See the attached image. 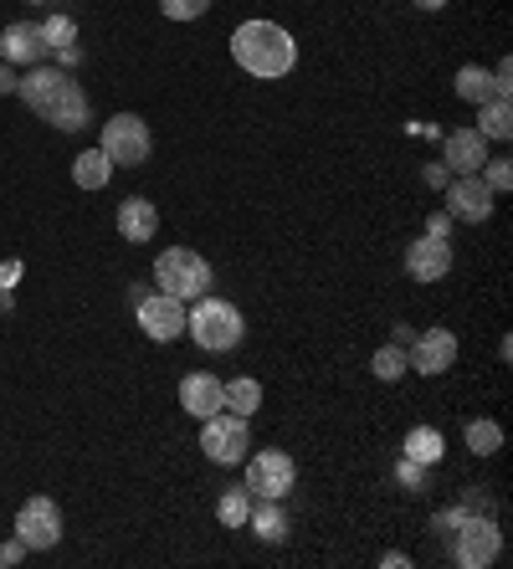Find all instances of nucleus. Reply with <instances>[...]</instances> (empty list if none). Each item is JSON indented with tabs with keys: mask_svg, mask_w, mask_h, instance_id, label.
I'll list each match as a JSON object with an SVG mask.
<instances>
[{
	"mask_svg": "<svg viewBox=\"0 0 513 569\" xmlns=\"http://www.w3.org/2000/svg\"><path fill=\"white\" fill-rule=\"evenodd\" d=\"M16 98H21L27 108H37L52 129H72V133H78L82 123H88V93L67 78L62 67H41V62L27 67V72L16 78Z\"/></svg>",
	"mask_w": 513,
	"mask_h": 569,
	"instance_id": "1",
	"label": "nucleus"
},
{
	"mask_svg": "<svg viewBox=\"0 0 513 569\" xmlns=\"http://www.w3.org/2000/svg\"><path fill=\"white\" fill-rule=\"evenodd\" d=\"M231 57H237V67L247 78L277 82V78H288L293 62H298V41L277 27V21H241L231 31Z\"/></svg>",
	"mask_w": 513,
	"mask_h": 569,
	"instance_id": "2",
	"label": "nucleus"
},
{
	"mask_svg": "<svg viewBox=\"0 0 513 569\" xmlns=\"http://www.w3.org/2000/svg\"><path fill=\"white\" fill-rule=\"evenodd\" d=\"M185 333H190L200 349H211V355H226V349L241 345L247 323H241L237 303H226V298H211V292H200L196 308H185Z\"/></svg>",
	"mask_w": 513,
	"mask_h": 569,
	"instance_id": "3",
	"label": "nucleus"
},
{
	"mask_svg": "<svg viewBox=\"0 0 513 569\" xmlns=\"http://www.w3.org/2000/svg\"><path fill=\"white\" fill-rule=\"evenodd\" d=\"M155 282L159 292H170L180 303H196L200 292H211V262L190 247H170V252L155 257Z\"/></svg>",
	"mask_w": 513,
	"mask_h": 569,
	"instance_id": "4",
	"label": "nucleus"
},
{
	"mask_svg": "<svg viewBox=\"0 0 513 569\" xmlns=\"http://www.w3.org/2000/svg\"><path fill=\"white\" fill-rule=\"evenodd\" d=\"M200 451H206L211 462H221V467L247 462V451H251L247 416H231V411L206 416V421H200Z\"/></svg>",
	"mask_w": 513,
	"mask_h": 569,
	"instance_id": "5",
	"label": "nucleus"
},
{
	"mask_svg": "<svg viewBox=\"0 0 513 569\" xmlns=\"http://www.w3.org/2000/svg\"><path fill=\"white\" fill-rule=\"evenodd\" d=\"M98 149L108 154L114 170H134V164H145L149 159L155 139H149V123L139 119V113H114V119L103 123V144Z\"/></svg>",
	"mask_w": 513,
	"mask_h": 569,
	"instance_id": "6",
	"label": "nucleus"
},
{
	"mask_svg": "<svg viewBox=\"0 0 513 569\" xmlns=\"http://www.w3.org/2000/svg\"><path fill=\"white\" fill-rule=\"evenodd\" d=\"M452 543H457V565L462 569H487L493 559L503 555L499 518H493V513H467L457 523V533H452Z\"/></svg>",
	"mask_w": 513,
	"mask_h": 569,
	"instance_id": "7",
	"label": "nucleus"
},
{
	"mask_svg": "<svg viewBox=\"0 0 513 569\" xmlns=\"http://www.w3.org/2000/svg\"><path fill=\"white\" fill-rule=\"evenodd\" d=\"M293 482H298V467H293L288 451H257V457H247V492L251 498H288Z\"/></svg>",
	"mask_w": 513,
	"mask_h": 569,
	"instance_id": "8",
	"label": "nucleus"
},
{
	"mask_svg": "<svg viewBox=\"0 0 513 569\" xmlns=\"http://www.w3.org/2000/svg\"><path fill=\"white\" fill-rule=\"evenodd\" d=\"M16 539L27 549H52L62 539V508L52 498H27L21 513H16Z\"/></svg>",
	"mask_w": 513,
	"mask_h": 569,
	"instance_id": "9",
	"label": "nucleus"
},
{
	"mask_svg": "<svg viewBox=\"0 0 513 569\" xmlns=\"http://www.w3.org/2000/svg\"><path fill=\"white\" fill-rule=\"evenodd\" d=\"M493 190L483 186V174H457L447 180V216L452 221H467V226H483L493 216Z\"/></svg>",
	"mask_w": 513,
	"mask_h": 569,
	"instance_id": "10",
	"label": "nucleus"
},
{
	"mask_svg": "<svg viewBox=\"0 0 513 569\" xmlns=\"http://www.w3.org/2000/svg\"><path fill=\"white\" fill-rule=\"evenodd\" d=\"M185 308H190V303L170 298V292L139 298V329H145L155 345H170V339H180V333H185Z\"/></svg>",
	"mask_w": 513,
	"mask_h": 569,
	"instance_id": "11",
	"label": "nucleus"
},
{
	"mask_svg": "<svg viewBox=\"0 0 513 569\" xmlns=\"http://www.w3.org/2000/svg\"><path fill=\"white\" fill-rule=\"evenodd\" d=\"M411 370L416 375H447L457 365V333L452 329H426L411 339Z\"/></svg>",
	"mask_w": 513,
	"mask_h": 569,
	"instance_id": "12",
	"label": "nucleus"
},
{
	"mask_svg": "<svg viewBox=\"0 0 513 569\" xmlns=\"http://www.w3.org/2000/svg\"><path fill=\"white\" fill-rule=\"evenodd\" d=\"M406 272L416 282H442L452 272V241L447 237H432V231H426V237H416L406 247Z\"/></svg>",
	"mask_w": 513,
	"mask_h": 569,
	"instance_id": "13",
	"label": "nucleus"
},
{
	"mask_svg": "<svg viewBox=\"0 0 513 569\" xmlns=\"http://www.w3.org/2000/svg\"><path fill=\"white\" fill-rule=\"evenodd\" d=\"M47 57V41H41V27L37 21H11L0 31V62L11 67H37Z\"/></svg>",
	"mask_w": 513,
	"mask_h": 569,
	"instance_id": "14",
	"label": "nucleus"
},
{
	"mask_svg": "<svg viewBox=\"0 0 513 569\" xmlns=\"http://www.w3.org/2000/svg\"><path fill=\"white\" fill-rule=\"evenodd\" d=\"M221 385H226V380H216V375H206V370L185 375V380H180V406H185V411H190V416H196V421H206V416L226 411Z\"/></svg>",
	"mask_w": 513,
	"mask_h": 569,
	"instance_id": "15",
	"label": "nucleus"
},
{
	"mask_svg": "<svg viewBox=\"0 0 513 569\" xmlns=\"http://www.w3.org/2000/svg\"><path fill=\"white\" fill-rule=\"evenodd\" d=\"M442 159H447L452 174H477L487 159V139L477 129H452L447 144H442Z\"/></svg>",
	"mask_w": 513,
	"mask_h": 569,
	"instance_id": "16",
	"label": "nucleus"
},
{
	"mask_svg": "<svg viewBox=\"0 0 513 569\" xmlns=\"http://www.w3.org/2000/svg\"><path fill=\"white\" fill-rule=\"evenodd\" d=\"M155 231H159L155 200H145V196H129V200H124V206H119V237L134 241V247H145V241H155Z\"/></svg>",
	"mask_w": 513,
	"mask_h": 569,
	"instance_id": "17",
	"label": "nucleus"
},
{
	"mask_svg": "<svg viewBox=\"0 0 513 569\" xmlns=\"http://www.w3.org/2000/svg\"><path fill=\"white\" fill-rule=\"evenodd\" d=\"M247 523L257 529V539H267V543L288 539V513H283V503H277V498H251Z\"/></svg>",
	"mask_w": 513,
	"mask_h": 569,
	"instance_id": "18",
	"label": "nucleus"
},
{
	"mask_svg": "<svg viewBox=\"0 0 513 569\" xmlns=\"http://www.w3.org/2000/svg\"><path fill=\"white\" fill-rule=\"evenodd\" d=\"M442 451H447V437H442L436 426H411V431H406V447H401V457H411V462L432 467V462H442Z\"/></svg>",
	"mask_w": 513,
	"mask_h": 569,
	"instance_id": "19",
	"label": "nucleus"
},
{
	"mask_svg": "<svg viewBox=\"0 0 513 569\" xmlns=\"http://www.w3.org/2000/svg\"><path fill=\"white\" fill-rule=\"evenodd\" d=\"M108 180H114V164H108L103 149H82V154L72 159V186L78 190H103Z\"/></svg>",
	"mask_w": 513,
	"mask_h": 569,
	"instance_id": "20",
	"label": "nucleus"
},
{
	"mask_svg": "<svg viewBox=\"0 0 513 569\" xmlns=\"http://www.w3.org/2000/svg\"><path fill=\"white\" fill-rule=\"evenodd\" d=\"M457 98H462V103H473V108H483L487 98H499V82H493V72H487V67L467 62L457 72Z\"/></svg>",
	"mask_w": 513,
	"mask_h": 569,
	"instance_id": "21",
	"label": "nucleus"
},
{
	"mask_svg": "<svg viewBox=\"0 0 513 569\" xmlns=\"http://www.w3.org/2000/svg\"><path fill=\"white\" fill-rule=\"evenodd\" d=\"M477 133H483L487 144H493V139H509L513 133V108H509V98H487L483 108H477Z\"/></svg>",
	"mask_w": 513,
	"mask_h": 569,
	"instance_id": "22",
	"label": "nucleus"
},
{
	"mask_svg": "<svg viewBox=\"0 0 513 569\" xmlns=\"http://www.w3.org/2000/svg\"><path fill=\"white\" fill-rule=\"evenodd\" d=\"M221 396H226V411L231 416H257L263 411V385L257 380H231V385H221Z\"/></svg>",
	"mask_w": 513,
	"mask_h": 569,
	"instance_id": "23",
	"label": "nucleus"
},
{
	"mask_svg": "<svg viewBox=\"0 0 513 569\" xmlns=\"http://www.w3.org/2000/svg\"><path fill=\"white\" fill-rule=\"evenodd\" d=\"M467 451H473V457H499L503 426L499 421H467Z\"/></svg>",
	"mask_w": 513,
	"mask_h": 569,
	"instance_id": "24",
	"label": "nucleus"
},
{
	"mask_svg": "<svg viewBox=\"0 0 513 569\" xmlns=\"http://www.w3.org/2000/svg\"><path fill=\"white\" fill-rule=\"evenodd\" d=\"M247 513H251V492H247V488L221 492V503H216V518H221L226 529H247Z\"/></svg>",
	"mask_w": 513,
	"mask_h": 569,
	"instance_id": "25",
	"label": "nucleus"
},
{
	"mask_svg": "<svg viewBox=\"0 0 513 569\" xmlns=\"http://www.w3.org/2000/svg\"><path fill=\"white\" fill-rule=\"evenodd\" d=\"M369 370H375V380H401V375L411 370V359H406V349L401 345H385V349H375V359H369Z\"/></svg>",
	"mask_w": 513,
	"mask_h": 569,
	"instance_id": "26",
	"label": "nucleus"
},
{
	"mask_svg": "<svg viewBox=\"0 0 513 569\" xmlns=\"http://www.w3.org/2000/svg\"><path fill=\"white\" fill-rule=\"evenodd\" d=\"M37 27H41L47 52H57V47H72V41H78V21H72V16H47V21H37Z\"/></svg>",
	"mask_w": 513,
	"mask_h": 569,
	"instance_id": "27",
	"label": "nucleus"
},
{
	"mask_svg": "<svg viewBox=\"0 0 513 569\" xmlns=\"http://www.w3.org/2000/svg\"><path fill=\"white\" fill-rule=\"evenodd\" d=\"M477 174H483V186L493 190V196H503V190L513 186V159H509V154H487Z\"/></svg>",
	"mask_w": 513,
	"mask_h": 569,
	"instance_id": "28",
	"label": "nucleus"
},
{
	"mask_svg": "<svg viewBox=\"0 0 513 569\" xmlns=\"http://www.w3.org/2000/svg\"><path fill=\"white\" fill-rule=\"evenodd\" d=\"M159 11L170 16V21H196V16L211 11V0H159Z\"/></svg>",
	"mask_w": 513,
	"mask_h": 569,
	"instance_id": "29",
	"label": "nucleus"
},
{
	"mask_svg": "<svg viewBox=\"0 0 513 569\" xmlns=\"http://www.w3.org/2000/svg\"><path fill=\"white\" fill-rule=\"evenodd\" d=\"M457 508H462V513H493V498H487V488H467Z\"/></svg>",
	"mask_w": 513,
	"mask_h": 569,
	"instance_id": "30",
	"label": "nucleus"
},
{
	"mask_svg": "<svg viewBox=\"0 0 513 569\" xmlns=\"http://www.w3.org/2000/svg\"><path fill=\"white\" fill-rule=\"evenodd\" d=\"M462 518H467V513H462V508H447V513H436V518H432V533H436V539H452V533H457V523H462Z\"/></svg>",
	"mask_w": 513,
	"mask_h": 569,
	"instance_id": "31",
	"label": "nucleus"
},
{
	"mask_svg": "<svg viewBox=\"0 0 513 569\" xmlns=\"http://www.w3.org/2000/svg\"><path fill=\"white\" fill-rule=\"evenodd\" d=\"M395 477L406 482V488H426V467L411 462V457H401V467H395Z\"/></svg>",
	"mask_w": 513,
	"mask_h": 569,
	"instance_id": "32",
	"label": "nucleus"
},
{
	"mask_svg": "<svg viewBox=\"0 0 513 569\" xmlns=\"http://www.w3.org/2000/svg\"><path fill=\"white\" fill-rule=\"evenodd\" d=\"M426 231H432V237H452V216L447 211H432V216H426Z\"/></svg>",
	"mask_w": 513,
	"mask_h": 569,
	"instance_id": "33",
	"label": "nucleus"
},
{
	"mask_svg": "<svg viewBox=\"0 0 513 569\" xmlns=\"http://www.w3.org/2000/svg\"><path fill=\"white\" fill-rule=\"evenodd\" d=\"M21 555H27V543H21V539L0 543V569H11V565H16V559H21Z\"/></svg>",
	"mask_w": 513,
	"mask_h": 569,
	"instance_id": "34",
	"label": "nucleus"
},
{
	"mask_svg": "<svg viewBox=\"0 0 513 569\" xmlns=\"http://www.w3.org/2000/svg\"><path fill=\"white\" fill-rule=\"evenodd\" d=\"M78 41H72V47H57V67H62V72H67V67H72V62H78Z\"/></svg>",
	"mask_w": 513,
	"mask_h": 569,
	"instance_id": "35",
	"label": "nucleus"
},
{
	"mask_svg": "<svg viewBox=\"0 0 513 569\" xmlns=\"http://www.w3.org/2000/svg\"><path fill=\"white\" fill-rule=\"evenodd\" d=\"M0 93H16V72H11V62H0Z\"/></svg>",
	"mask_w": 513,
	"mask_h": 569,
	"instance_id": "36",
	"label": "nucleus"
},
{
	"mask_svg": "<svg viewBox=\"0 0 513 569\" xmlns=\"http://www.w3.org/2000/svg\"><path fill=\"white\" fill-rule=\"evenodd\" d=\"M447 180H452V170H447V164H442V170H436V164H432V170H426V186H447Z\"/></svg>",
	"mask_w": 513,
	"mask_h": 569,
	"instance_id": "37",
	"label": "nucleus"
},
{
	"mask_svg": "<svg viewBox=\"0 0 513 569\" xmlns=\"http://www.w3.org/2000/svg\"><path fill=\"white\" fill-rule=\"evenodd\" d=\"M416 6H422V11H442V6H447V0H416Z\"/></svg>",
	"mask_w": 513,
	"mask_h": 569,
	"instance_id": "38",
	"label": "nucleus"
},
{
	"mask_svg": "<svg viewBox=\"0 0 513 569\" xmlns=\"http://www.w3.org/2000/svg\"><path fill=\"white\" fill-rule=\"evenodd\" d=\"M31 6H47V0H31Z\"/></svg>",
	"mask_w": 513,
	"mask_h": 569,
	"instance_id": "39",
	"label": "nucleus"
}]
</instances>
